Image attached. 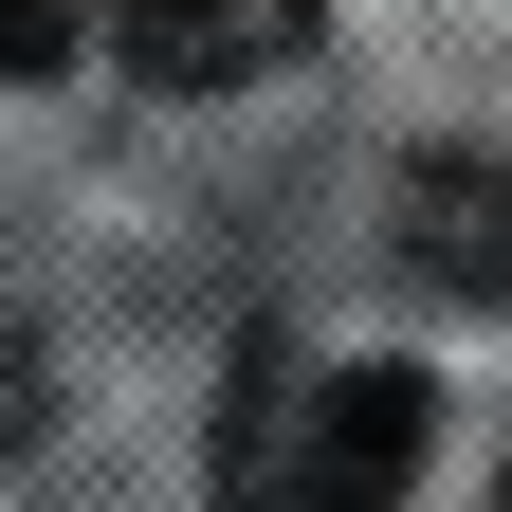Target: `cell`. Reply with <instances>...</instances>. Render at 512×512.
I'll list each match as a JSON object with an SVG mask.
<instances>
[{
  "label": "cell",
  "mask_w": 512,
  "mask_h": 512,
  "mask_svg": "<svg viewBox=\"0 0 512 512\" xmlns=\"http://www.w3.org/2000/svg\"><path fill=\"white\" fill-rule=\"evenodd\" d=\"M494 512H512V476H494Z\"/></svg>",
  "instance_id": "6"
},
{
  "label": "cell",
  "mask_w": 512,
  "mask_h": 512,
  "mask_svg": "<svg viewBox=\"0 0 512 512\" xmlns=\"http://www.w3.org/2000/svg\"><path fill=\"white\" fill-rule=\"evenodd\" d=\"M421 421V366H256L220 421V512H403Z\"/></svg>",
  "instance_id": "1"
},
{
  "label": "cell",
  "mask_w": 512,
  "mask_h": 512,
  "mask_svg": "<svg viewBox=\"0 0 512 512\" xmlns=\"http://www.w3.org/2000/svg\"><path fill=\"white\" fill-rule=\"evenodd\" d=\"M19 439H37V330L0 311V458H19Z\"/></svg>",
  "instance_id": "5"
},
{
  "label": "cell",
  "mask_w": 512,
  "mask_h": 512,
  "mask_svg": "<svg viewBox=\"0 0 512 512\" xmlns=\"http://www.w3.org/2000/svg\"><path fill=\"white\" fill-rule=\"evenodd\" d=\"M74 55V0H0V74H55Z\"/></svg>",
  "instance_id": "4"
},
{
  "label": "cell",
  "mask_w": 512,
  "mask_h": 512,
  "mask_svg": "<svg viewBox=\"0 0 512 512\" xmlns=\"http://www.w3.org/2000/svg\"><path fill=\"white\" fill-rule=\"evenodd\" d=\"M330 0H110V55L147 92H256L275 55H311Z\"/></svg>",
  "instance_id": "2"
},
{
  "label": "cell",
  "mask_w": 512,
  "mask_h": 512,
  "mask_svg": "<svg viewBox=\"0 0 512 512\" xmlns=\"http://www.w3.org/2000/svg\"><path fill=\"white\" fill-rule=\"evenodd\" d=\"M403 238L439 293H512V165H421L403 183Z\"/></svg>",
  "instance_id": "3"
}]
</instances>
